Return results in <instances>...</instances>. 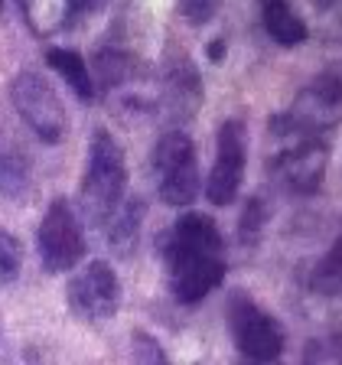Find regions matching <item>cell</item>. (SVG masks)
<instances>
[{
    "label": "cell",
    "mask_w": 342,
    "mask_h": 365,
    "mask_svg": "<svg viewBox=\"0 0 342 365\" xmlns=\"http://www.w3.org/2000/svg\"><path fill=\"white\" fill-rule=\"evenodd\" d=\"M30 186V173L23 167L16 157H7V153H0V190L7 192V196H23Z\"/></svg>",
    "instance_id": "cell-19"
},
{
    "label": "cell",
    "mask_w": 342,
    "mask_h": 365,
    "mask_svg": "<svg viewBox=\"0 0 342 365\" xmlns=\"http://www.w3.org/2000/svg\"><path fill=\"white\" fill-rule=\"evenodd\" d=\"M130 362L134 365H170V356L147 329H134L130 333Z\"/></svg>",
    "instance_id": "cell-17"
},
{
    "label": "cell",
    "mask_w": 342,
    "mask_h": 365,
    "mask_svg": "<svg viewBox=\"0 0 342 365\" xmlns=\"http://www.w3.org/2000/svg\"><path fill=\"white\" fill-rule=\"evenodd\" d=\"M140 219H144V205H140V199H124L118 209H114V215L105 222V238L108 245L114 248V255H121V258H128L130 251L137 248V232H140Z\"/></svg>",
    "instance_id": "cell-14"
},
{
    "label": "cell",
    "mask_w": 342,
    "mask_h": 365,
    "mask_svg": "<svg viewBox=\"0 0 342 365\" xmlns=\"http://www.w3.org/2000/svg\"><path fill=\"white\" fill-rule=\"evenodd\" d=\"M261 232H264V205L261 199H248L242 219H238V242L251 248L261 238Z\"/></svg>",
    "instance_id": "cell-20"
},
{
    "label": "cell",
    "mask_w": 342,
    "mask_h": 365,
    "mask_svg": "<svg viewBox=\"0 0 342 365\" xmlns=\"http://www.w3.org/2000/svg\"><path fill=\"white\" fill-rule=\"evenodd\" d=\"M23 264V248L10 232H0V284L14 281Z\"/></svg>",
    "instance_id": "cell-21"
},
{
    "label": "cell",
    "mask_w": 342,
    "mask_h": 365,
    "mask_svg": "<svg viewBox=\"0 0 342 365\" xmlns=\"http://www.w3.org/2000/svg\"><path fill=\"white\" fill-rule=\"evenodd\" d=\"M329 163L326 137H290L284 140V150L274 153L271 170L274 176L296 196H310L319 190Z\"/></svg>",
    "instance_id": "cell-10"
},
{
    "label": "cell",
    "mask_w": 342,
    "mask_h": 365,
    "mask_svg": "<svg viewBox=\"0 0 342 365\" xmlns=\"http://www.w3.org/2000/svg\"><path fill=\"white\" fill-rule=\"evenodd\" d=\"M261 23L277 46H300L306 39V23L290 0H261Z\"/></svg>",
    "instance_id": "cell-12"
},
{
    "label": "cell",
    "mask_w": 342,
    "mask_h": 365,
    "mask_svg": "<svg viewBox=\"0 0 342 365\" xmlns=\"http://www.w3.org/2000/svg\"><path fill=\"white\" fill-rule=\"evenodd\" d=\"M219 10H222V0H180V14L192 26H205Z\"/></svg>",
    "instance_id": "cell-23"
},
{
    "label": "cell",
    "mask_w": 342,
    "mask_h": 365,
    "mask_svg": "<svg viewBox=\"0 0 342 365\" xmlns=\"http://www.w3.org/2000/svg\"><path fill=\"white\" fill-rule=\"evenodd\" d=\"M16 7L36 36H49L72 20L78 0H16Z\"/></svg>",
    "instance_id": "cell-13"
},
{
    "label": "cell",
    "mask_w": 342,
    "mask_h": 365,
    "mask_svg": "<svg viewBox=\"0 0 342 365\" xmlns=\"http://www.w3.org/2000/svg\"><path fill=\"white\" fill-rule=\"evenodd\" d=\"M163 98L173 118L186 121L199 111L202 105V82H199V72L190 59H176L167 66L163 72Z\"/></svg>",
    "instance_id": "cell-11"
},
{
    "label": "cell",
    "mask_w": 342,
    "mask_h": 365,
    "mask_svg": "<svg viewBox=\"0 0 342 365\" xmlns=\"http://www.w3.org/2000/svg\"><path fill=\"white\" fill-rule=\"evenodd\" d=\"M128 199V160L124 147L111 130L98 128L88 144V163H85L78 205L91 225H105L114 215V209Z\"/></svg>",
    "instance_id": "cell-2"
},
{
    "label": "cell",
    "mask_w": 342,
    "mask_h": 365,
    "mask_svg": "<svg viewBox=\"0 0 342 365\" xmlns=\"http://www.w3.org/2000/svg\"><path fill=\"white\" fill-rule=\"evenodd\" d=\"M36 248H39V261L49 274H66L76 271L85 258V232L78 212L72 209L68 199H53L46 209L43 222L36 232Z\"/></svg>",
    "instance_id": "cell-7"
},
{
    "label": "cell",
    "mask_w": 342,
    "mask_h": 365,
    "mask_svg": "<svg viewBox=\"0 0 342 365\" xmlns=\"http://www.w3.org/2000/svg\"><path fill=\"white\" fill-rule=\"evenodd\" d=\"M244 160H248V128L242 118H228L215 137V163L205 180V199L219 209L238 199L244 180Z\"/></svg>",
    "instance_id": "cell-9"
},
{
    "label": "cell",
    "mask_w": 342,
    "mask_h": 365,
    "mask_svg": "<svg viewBox=\"0 0 342 365\" xmlns=\"http://www.w3.org/2000/svg\"><path fill=\"white\" fill-rule=\"evenodd\" d=\"M339 108H342V82L333 68L316 76L306 85L296 101L290 105L287 114L274 118V137L277 140H290V137H326L339 124Z\"/></svg>",
    "instance_id": "cell-3"
},
{
    "label": "cell",
    "mask_w": 342,
    "mask_h": 365,
    "mask_svg": "<svg viewBox=\"0 0 342 365\" xmlns=\"http://www.w3.org/2000/svg\"><path fill=\"white\" fill-rule=\"evenodd\" d=\"M222 49H225V43H222V39H215V43H209V59H215V62H219V59H222Z\"/></svg>",
    "instance_id": "cell-24"
},
{
    "label": "cell",
    "mask_w": 342,
    "mask_h": 365,
    "mask_svg": "<svg viewBox=\"0 0 342 365\" xmlns=\"http://www.w3.org/2000/svg\"><path fill=\"white\" fill-rule=\"evenodd\" d=\"M10 101H14L20 121L33 130L43 144H59L68 130V111L62 105L59 91L49 85V78L23 68L10 82Z\"/></svg>",
    "instance_id": "cell-6"
},
{
    "label": "cell",
    "mask_w": 342,
    "mask_h": 365,
    "mask_svg": "<svg viewBox=\"0 0 342 365\" xmlns=\"http://www.w3.org/2000/svg\"><path fill=\"white\" fill-rule=\"evenodd\" d=\"M342 245L333 242V248L326 251V258L319 261L316 267H313V277H310V287L316 290V294L323 297H336L342 287Z\"/></svg>",
    "instance_id": "cell-16"
},
{
    "label": "cell",
    "mask_w": 342,
    "mask_h": 365,
    "mask_svg": "<svg viewBox=\"0 0 342 365\" xmlns=\"http://www.w3.org/2000/svg\"><path fill=\"white\" fill-rule=\"evenodd\" d=\"M150 167L157 176L160 199L173 209H190L199 196V160L196 144L186 130H167L153 144Z\"/></svg>",
    "instance_id": "cell-5"
},
{
    "label": "cell",
    "mask_w": 342,
    "mask_h": 365,
    "mask_svg": "<svg viewBox=\"0 0 342 365\" xmlns=\"http://www.w3.org/2000/svg\"><path fill=\"white\" fill-rule=\"evenodd\" d=\"M157 251L167 264L170 290L186 307L205 300L225 281V238L219 225L202 212H182L157 238Z\"/></svg>",
    "instance_id": "cell-1"
},
{
    "label": "cell",
    "mask_w": 342,
    "mask_h": 365,
    "mask_svg": "<svg viewBox=\"0 0 342 365\" xmlns=\"http://www.w3.org/2000/svg\"><path fill=\"white\" fill-rule=\"evenodd\" d=\"M248 365H254V362H248ZM261 365H281V362H261Z\"/></svg>",
    "instance_id": "cell-25"
},
{
    "label": "cell",
    "mask_w": 342,
    "mask_h": 365,
    "mask_svg": "<svg viewBox=\"0 0 342 365\" xmlns=\"http://www.w3.org/2000/svg\"><path fill=\"white\" fill-rule=\"evenodd\" d=\"M128 78V56L124 49H101L98 53V82L105 88H114Z\"/></svg>",
    "instance_id": "cell-18"
},
{
    "label": "cell",
    "mask_w": 342,
    "mask_h": 365,
    "mask_svg": "<svg viewBox=\"0 0 342 365\" xmlns=\"http://www.w3.org/2000/svg\"><path fill=\"white\" fill-rule=\"evenodd\" d=\"M46 66L53 68V72H59V76L66 78V85L76 91L82 101L95 98V78H91V72H88V66H85L82 53L66 49V46H56V49H49V53H46Z\"/></svg>",
    "instance_id": "cell-15"
},
{
    "label": "cell",
    "mask_w": 342,
    "mask_h": 365,
    "mask_svg": "<svg viewBox=\"0 0 342 365\" xmlns=\"http://www.w3.org/2000/svg\"><path fill=\"white\" fill-rule=\"evenodd\" d=\"M304 365H342L339 342H336L333 336H326V339H310L304 349Z\"/></svg>",
    "instance_id": "cell-22"
},
{
    "label": "cell",
    "mask_w": 342,
    "mask_h": 365,
    "mask_svg": "<svg viewBox=\"0 0 342 365\" xmlns=\"http://www.w3.org/2000/svg\"><path fill=\"white\" fill-rule=\"evenodd\" d=\"M72 317L82 323H105L121 307V277L108 261H88L66 287Z\"/></svg>",
    "instance_id": "cell-8"
},
{
    "label": "cell",
    "mask_w": 342,
    "mask_h": 365,
    "mask_svg": "<svg viewBox=\"0 0 342 365\" xmlns=\"http://www.w3.org/2000/svg\"><path fill=\"white\" fill-rule=\"evenodd\" d=\"M225 323H228V336L235 342L238 356L244 362H277L284 352V327L261 304H254L244 290L228 294L225 304Z\"/></svg>",
    "instance_id": "cell-4"
}]
</instances>
